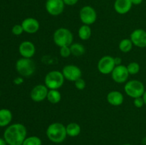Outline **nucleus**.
I'll return each instance as SVG.
<instances>
[{
	"instance_id": "24",
	"label": "nucleus",
	"mask_w": 146,
	"mask_h": 145,
	"mask_svg": "<svg viewBox=\"0 0 146 145\" xmlns=\"http://www.w3.org/2000/svg\"><path fill=\"white\" fill-rule=\"evenodd\" d=\"M22 145H42V141L37 136H27Z\"/></svg>"
},
{
	"instance_id": "33",
	"label": "nucleus",
	"mask_w": 146,
	"mask_h": 145,
	"mask_svg": "<svg viewBox=\"0 0 146 145\" xmlns=\"http://www.w3.org/2000/svg\"><path fill=\"white\" fill-rule=\"evenodd\" d=\"M143 1V0H131L133 5H140L141 4H142Z\"/></svg>"
},
{
	"instance_id": "4",
	"label": "nucleus",
	"mask_w": 146,
	"mask_h": 145,
	"mask_svg": "<svg viewBox=\"0 0 146 145\" xmlns=\"http://www.w3.org/2000/svg\"><path fill=\"white\" fill-rule=\"evenodd\" d=\"M64 78L62 72L59 71H49L44 78V85L48 90H58L64 85Z\"/></svg>"
},
{
	"instance_id": "29",
	"label": "nucleus",
	"mask_w": 146,
	"mask_h": 145,
	"mask_svg": "<svg viewBox=\"0 0 146 145\" xmlns=\"http://www.w3.org/2000/svg\"><path fill=\"white\" fill-rule=\"evenodd\" d=\"M133 105L135 107L137 108H141L143 107L145 104H144V101L143 100L142 97H140V98H136L135 99H133Z\"/></svg>"
},
{
	"instance_id": "22",
	"label": "nucleus",
	"mask_w": 146,
	"mask_h": 145,
	"mask_svg": "<svg viewBox=\"0 0 146 145\" xmlns=\"http://www.w3.org/2000/svg\"><path fill=\"white\" fill-rule=\"evenodd\" d=\"M46 99L51 104H58L61 100V94L58 90H48Z\"/></svg>"
},
{
	"instance_id": "8",
	"label": "nucleus",
	"mask_w": 146,
	"mask_h": 145,
	"mask_svg": "<svg viewBox=\"0 0 146 145\" xmlns=\"http://www.w3.org/2000/svg\"><path fill=\"white\" fill-rule=\"evenodd\" d=\"M115 67L114 58L111 55H104L100 58L97 68L98 71L103 75H108L112 72Z\"/></svg>"
},
{
	"instance_id": "26",
	"label": "nucleus",
	"mask_w": 146,
	"mask_h": 145,
	"mask_svg": "<svg viewBox=\"0 0 146 145\" xmlns=\"http://www.w3.org/2000/svg\"><path fill=\"white\" fill-rule=\"evenodd\" d=\"M59 54L62 58H68L71 55L70 46L61 47L59 50Z\"/></svg>"
},
{
	"instance_id": "38",
	"label": "nucleus",
	"mask_w": 146,
	"mask_h": 145,
	"mask_svg": "<svg viewBox=\"0 0 146 145\" xmlns=\"http://www.w3.org/2000/svg\"><path fill=\"white\" fill-rule=\"evenodd\" d=\"M48 145H54V144H48Z\"/></svg>"
},
{
	"instance_id": "31",
	"label": "nucleus",
	"mask_w": 146,
	"mask_h": 145,
	"mask_svg": "<svg viewBox=\"0 0 146 145\" xmlns=\"http://www.w3.org/2000/svg\"><path fill=\"white\" fill-rule=\"evenodd\" d=\"M14 82L16 85H21L24 82V79L22 78H17L14 79Z\"/></svg>"
},
{
	"instance_id": "3",
	"label": "nucleus",
	"mask_w": 146,
	"mask_h": 145,
	"mask_svg": "<svg viewBox=\"0 0 146 145\" xmlns=\"http://www.w3.org/2000/svg\"><path fill=\"white\" fill-rule=\"evenodd\" d=\"M53 41L59 48L70 46L74 41V36L69 29L64 27L58 28L53 34Z\"/></svg>"
},
{
	"instance_id": "21",
	"label": "nucleus",
	"mask_w": 146,
	"mask_h": 145,
	"mask_svg": "<svg viewBox=\"0 0 146 145\" xmlns=\"http://www.w3.org/2000/svg\"><path fill=\"white\" fill-rule=\"evenodd\" d=\"M70 49L71 51V55L76 57H79L84 55L86 52V48L83 44L79 43H73L70 45Z\"/></svg>"
},
{
	"instance_id": "35",
	"label": "nucleus",
	"mask_w": 146,
	"mask_h": 145,
	"mask_svg": "<svg viewBox=\"0 0 146 145\" xmlns=\"http://www.w3.org/2000/svg\"><path fill=\"white\" fill-rule=\"evenodd\" d=\"M142 98L144 101V104L146 105V90L144 92L143 95V96H142Z\"/></svg>"
},
{
	"instance_id": "28",
	"label": "nucleus",
	"mask_w": 146,
	"mask_h": 145,
	"mask_svg": "<svg viewBox=\"0 0 146 145\" xmlns=\"http://www.w3.org/2000/svg\"><path fill=\"white\" fill-rule=\"evenodd\" d=\"M11 32L15 36H20L23 34V32H24V29H23V27L21 26V24H16L14 26L12 27V29H11Z\"/></svg>"
},
{
	"instance_id": "15",
	"label": "nucleus",
	"mask_w": 146,
	"mask_h": 145,
	"mask_svg": "<svg viewBox=\"0 0 146 145\" xmlns=\"http://www.w3.org/2000/svg\"><path fill=\"white\" fill-rule=\"evenodd\" d=\"M21 24L24 32L29 34H36L40 28V24L38 20L32 17H29L24 19Z\"/></svg>"
},
{
	"instance_id": "30",
	"label": "nucleus",
	"mask_w": 146,
	"mask_h": 145,
	"mask_svg": "<svg viewBox=\"0 0 146 145\" xmlns=\"http://www.w3.org/2000/svg\"><path fill=\"white\" fill-rule=\"evenodd\" d=\"M63 1H64L65 5L71 7V6L76 5L79 0H63Z\"/></svg>"
},
{
	"instance_id": "23",
	"label": "nucleus",
	"mask_w": 146,
	"mask_h": 145,
	"mask_svg": "<svg viewBox=\"0 0 146 145\" xmlns=\"http://www.w3.org/2000/svg\"><path fill=\"white\" fill-rule=\"evenodd\" d=\"M133 44L130 38H123L118 44L119 50L123 53H128L132 50Z\"/></svg>"
},
{
	"instance_id": "5",
	"label": "nucleus",
	"mask_w": 146,
	"mask_h": 145,
	"mask_svg": "<svg viewBox=\"0 0 146 145\" xmlns=\"http://www.w3.org/2000/svg\"><path fill=\"white\" fill-rule=\"evenodd\" d=\"M124 90L128 97L135 99L142 97L145 90V86L141 81L138 80H131L125 82Z\"/></svg>"
},
{
	"instance_id": "14",
	"label": "nucleus",
	"mask_w": 146,
	"mask_h": 145,
	"mask_svg": "<svg viewBox=\"0 0 146 145\" xmlns=\"http://www.w3.org/2000/svg\"><path fill=\"white\" fill-rule=\"evenodd\" d=\"M19 52L22 58H32L36 53L35 45L31 41H23L19 47Z\"/></svg>"
},
{
	"instance_id": "7",
	"label": "nucleus",
	"mask_w": 146,
	"mask_h": 145,
	"mask_svg": "<svg viewBox=\"0 0 146 145\" xmlns=\"http://www.w3.org/2000/svg\"><path fill=\"white\" fill-rule=\"evenodd\" d=\"M79 18L83 24L92 25L97 20L96 11L91 6H84L80 9Z\"/></svg>"
},
{
	"instance_id": "36",
	"label": "nucleus",
	"mask_w": 146,
	"mask_h": 145,
	"mask_svg": "<svg viewBox=\"0 0 146 145\" xmlns=\"http://www.w3.org/2000/svg\"><path fill=\"white\" fill-rule=\"evenodd\" d=\"M142 143L143 144H146V136L145 137H144L143 139V140H142Z\"/></svg>"
},
{
	"instance_id": "9",
	"label": "nucleus",
	"mask_w": 146,
	"mask_h": 145,
	"mask_svg": "<svg viewBox=\"0 0 146 145\" xmlns=\"http://www.w3.org/2000/svg\"><path fill=\"white\" fill-rule=\"evenodd\" d=\"M62 74L65 80L71 82H75L82 76V71L78 66L76 65H66L63 68Z\"/></svg>"
},
{
	"instance_id": "25",
	"label": "nucleus",
	"mask_w": 146,
	"mask_h": 145,
	"mask_svg": "<svg viewBox=\"0 0 146 145\" xmlns=\"http://www.w3.org/2000/svg\"><path fill=\"white\" fill-rule=\"evenodd\" d=\"M127 69H128V72H129L130 75H136L139 72L140 70H141V66H140L139 63H138L137 62H131L130 63H128V65H127Z\"/></svg>"
},
{
	"instance_id": "11",
	"label": "nucleus",
	"mask_w": 146,
	"mask_h": 145,
	"mask_svg": "<svg viewBox=\"0 0 146 145\" xmlns=\"http://www.w3.org/2000/svg\"><path fill=\"white\" fill-rule=\"evenodd\" d=\"M111 75L114 82L118 84H121L126 82L130 74L127 69V67L121 64L119 65H115Z\"/></svg>"
},
{
	"instance_id": "12",
	"label": "nucleus",
	"mask_w": 146,
	"mask_h": 145,
	"mask_svg": "<svg viewBox=\"0 0 146 145\" xmlns=\"http://www.w3.org/2000/svg\"><path fill=\"white\" fill-rule=\"evenodd\" d=\"M48 88L44 84H38L32 88L30 92L31 99L35 102H43L46 99Z\"/></svg>"
},
{
	"instance_id": "32",
	"label": "nucleus",
	"mask_w": 146,
	"mask_h": 145,
	"mask_svg": "<svg viewBox=\"0 0 146 145\" xmlns=\"http://www.w3.org/2000/svg\"><path fill=\"white\" fill-rule=\"evenodd\" d=\"M114 62H115V65H121L122 59H121V58H120V57H115V58H114Z\"/></svg>"
},
{
	"instance_id": "34",
	"label": "nucleus",
	"mask_w": 146,
	"mask_h": 145,
	"mask_svg": "<svg viewBox=\"0 0 146 145\" xmlns=\"http://www.w3.org/2000/svg\"><path fill=\"white\" fill-rule=\"evenodd\" d=\"M0 145H7V143L5 141V139L0 138Z\"/></svg>"
},
{
	"instance_id": "17",
	"label": "nucleus",
	"mask_w": 146,
	"mask_h": 145,
	"mask_svg": "<svg viewBox=\"0 0 146 145\" xmlns=\"http://www.w3.org/2000/svg\"><path fill=\"white\" fill-rule=\"evenodd\" d=\"M107 102L113 106H120L123 103L124 96L122 92L118 90L111 91L106 97Z\"/></svg>"
},
{
	"instance_id": "20",
	"label": "nucleus",
	"mask_w": 146,
	"mask_h": 145,
	"mask_svg": "<svg viewBox=\"0 0 146 145\" xmlns=\"http://www.w3.org/2000/svg\"><path fill=\"white\" fill-rule=\"evenodd\" d=\"M91 34H92V31L90 27V26L86 25V24H83L78 31V37L82 41H87L89 39L91 36Z\"/></svg>"
},
{
	"instance_id": "6",
	"label": "nucleus",
	"mask_w": 146,
	"mask_h": 145,
	"mask_svg": "<svg viewBox=\"0 0 146 145\" xmlns=\"http://www.w3.org/2000/svg\"><path fill=\"white\" fill-rule=\"evenodd\" d=\"M16 70L23 77H29L34 73L36 65L31 58H21L16 63Z\"/></svg>"
},
{
	"instance_id": "13",
	"label": "nucleus",
	"mask_w": 146,
	"mask_h": 145,
	"mask_svg": "<svg viewBox=\"0 0 146 145\" xmlns=\"http://www.w3.org/2000/svg\"><path fill=\"white\" fill-rule=\"evenodd\" d=\"M130 39L133 44L138 48H143L146 47V31L142 28H137L130 35Z\"/></svg>"
},
{
	"instance_id": "19",
	"label": "nucleus",
	"mask_w": 146,
	"mask_h": 145,
	"mask_svg": "<svg viewBox=\"0 0 146 145\" xmlns=\"http://www.w3.org/2000/svg\"><path fill=\"white\" fill-rule=\"evenodd\" d=\"M12 119V113L8 109H0V127H6L9 125Z\"/></svg>"
},
{
	"instance_id": "10",
	"label": "nucleus",
	"mask_w": 146,
	"mask_h": 145,
	"mask_svg": "<svg viewBox=\"0 0 146 145\" xmlns=\"http://www.w3.org/2000/svg\"><path fill=\"white\" fill-rule=\"evenodd\" d=\"M65 7L63 0H46L45 9L47 13L53 16H57L63 13Z\"/></svg>"
},
{
	"instance_id": "1",
	"label": "nucleus",
	"mask_w": 146,
	"mask_h": 145,
	"mask_svg": "<svg viewBox=\"0 0 146 145\" xmlns=\"http://www.w3.org/2000/svg\"><path fill=\"white\" fill-rule=\"evenodd\" d=\"M27 135V127L21 123H16L11 125L5 129L4 139L8 145H22Z\"/></svg>"
},
{
	"instance_id": "2",
	"label": "nucleus",
	"mask_w": 146,
	"mask_h": 145,
	"mask_svg": "<svg viewBox=\"0 0 146 145\" xmlns=\"http://www.w3.org/2000/svg\"><path fill=\"white\" fill-rule=\"evenodd\" d=\"M46 134L48 139L55 144L62 143L67 136L66 126L61 122H53L47 127Z\"/></svg>"
},
{
	"instance_id": "16",
	"label": "nucleus",
	"mask_w": 146,
	"mask_h": 145,
	"mask_svg": "<svg viewBox=\"0 0 146 145\" xmlns=\"http://www.w3.org/2000/svg\"><path fill=\"white\" fill-rule=\"evenodd\" d=\"M132 7L133 4L131 0H115L113 4L115 11L118 14L121 15L129 12L132 9Z\"/></svg>"
},
{
	"instance_id": "27",
	"label": "nucleus",
	"mask_w": 146,
	"mask_h": 145,
	"mask_svg": "<svg viewBox=\"0 0 146 145\" xmlns=\"http://www.w3.org/2000/svg\"><path fill=\"white\" fill-rule=\"evenodd\" d=\"M74 85H75V88L77 90H83L85 89L86 84V81L83 78H81L79 79L76 80L74 82Z\"/></svg>"
},
{
	"instance_id": "18",
	"label": "nucleus",
	"mask_w": 146,
	"mask_h": 145,
	"mask_svg": "<svg viewBox=\"0 0 146 145\" xmlns=\"http://www.w3.org/2000/svg\"><path fill=\"white\" fill-rule=\"evenodd\" d=\"M67 136L71 137H76L81 133V126L76 122H70L66 126Z\"/></svg>"
},
{
	"instance_id": "37",
	"label": "nucleus",
	"mask_w": 146,
	"mask_h": 145,
	"mask_svg": "<svg viewBox=\"0 0 146 145\" xmlns=\"http://www.w3.org/2000/svg\"><path fill=\"white\" fill-rule=\"evenodd\" d=\"M123 145H132V144H124Z\"/></svg>"
}]
</instances>
